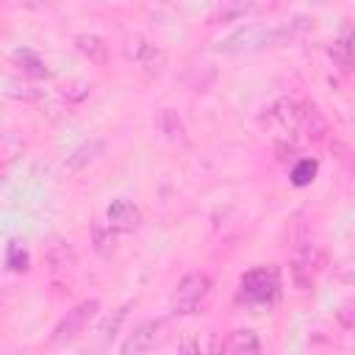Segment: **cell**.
Returning a JSON list of instances; mask_svg holds the SVG:
<instances>
[{
    "label": "cell",
    "instance_id": "1",
    "mask_svg": "<svg viewBox=\"0 0 355 355\" xmlns=\"http://www.w3.org/2000/svg\"><path fill=\"white\" fill-rule=\"evenodd\" d=\"M305 28V17H294L288 22H275V25H247L236 33H230L225 42L216 44L219 53H252V50H263V47H277L286 44L288 39H294L300 31Z\"/></svg>",
    "mask_w": 355,
    "mask_h": 355
},
{
    "label": "cell",
    "instance_id": "2",
    "mask_svg": "<svg viewBox=\"0 0 355 355\" xmlns=\"http://www.w3.org/2000/svg\"><path fill=\"white\" fill-rule=\"evenodd\" d=\"M97 311H100V302H97L94 297L78 302V305H75L72 311H67V316L53 327L50 344H69V341H75V338L86 330V324L97 316Z\"/></svg>",
    "mask_w": 355,
    "mask_h": 355
},
{
    "label": "cell",
    "instance_id": "3",
    "mask_svg": "<svg viewBox=\"0 0 355 355\" xmlns=\"http://www.w3.org/2000/svg\"><path fill=\"white\" fill-rule=\"evenodd\" d=\"M277 288H280L277 272L272 266H261V269H252L241 277L239 297L247 302H272L277 297Z\"/></svg>",
    "mask_w": 355,
    "mask_h": 355
},
{
    "label": "cell",
    "instance_id": "4",
    "mask_svg": "<svg viewBox=\"0 0 355 355\" xmlns=\"http://www.w3.org/2000/svg\"><path fill=\"white\" fill-rule=\"evenodd\" d=\"M208 275H202V272H191V275H186L180 283H178V288L172 291V311L175 313H191L202 300H205V294H208Z\"/></svg>",
    "mask_w": 355,
    "mask_h": 355
},
{
    "label": "cell",
    "instance_id": "5",
    "mask_svg": "<svg viewBox=\"0 0 355 355\" xmlns=\"http://www.w3.org/2000/svg\"><path fill=\"white\" fill-rule=\"evenodd\" d=\"M125 53H128V58L136 61V67H139L147 78H158V75L164 72V67H166V53H164L161 47L144 42V39H130L128 47H125Z\"/></svg>",
    "mask_w": 355,
    "mask_h": 355
},
{
    "label": "cell",
    "instance_id": "6",
    "mask_svg": "<svg viewBox=\"0 0 355 355\" xmlns=\"http://www.w3.org/2000/svg\"><path fill=\"white\" fill-rule=\"evenodd\" d=\"M161 322L158 319H144V322H139L128 336H125V341H122V355H147L155 344H158V338H161Z\"/></svg>",
    "mask_w": 355,
    "mask_h": 355
},
{
    "label": "cell",
    "instance_id": "7",
    "mask_svg": "<svg viewBox=\"0 0 355 355\" xmlns=\"http://www.w3.org/2000/svg\"><path fill=\"white\" fill-rule=\"evenodd\" d=\"M105 219H108V225H111L114 230L130 233V230L139 227L141 211H139V205H133L130 200H114V202L108 205V211H105Z\"/></svg>",
    "mask_w": 355,
    "mask_h": 355
},
{
    "label": "cell",
    "instance_id": "8",
    "mask_svg": "<svg viewBox=\"0 0 355 355\" xmlns=\"http://www.w3.org/2000/svg\"><path fill=\"white\" fill-rule=\"evenodd\" d=\"M302 116H305V105H300L297 100H280L269 108V119H275L280 125V130H286V133L300 130Z\"/></svg>",
    "mask_w": 355,
    "mask_h": 355
},
{
    "label": "cell",
    "instance_id": "9",
    "mask_svg": "<svg viewBox=\"0 0 355 355\" xmlns=\"http://www.w3.org/2000/svg\"><path fill=\"white\" fill-rule=\"evenodd\" d=\"M44 261H47V269L53 275H61V272H69L75 266V250L69 247V241L64 239H50L44 244Z\"/></svg>",
    "mask_w": 355,
    "mask_h": 355
},
{
    "label": "cell",
    "instance_id": "10",
    "mask_svg": "<svg viewBox=\"0 0 355 355\" xmlns=\"http://www.w3.org/2000/svg\"><path fill=\"white\" fill-rule=\"evenodd\" d=\"M155 128H158V133L166 139V141H186V128H183V119L178 116V111L175 108H161L158 114H155Z\"/></svg>",
    "mask_w": 355,
    "mask_h": 355
},
{
    "label": "cell",
    "instance_id": "11",
    "mask_svg": "<svg viewBox=\"0 0 355 355\" xmlns=\"http://www.w3.org/2000/svg\"><path fill=\"white\" fill-rule=\"evenodd\" d=\"M75 47H78V53H80L83 58H89L92 64H105V58H108V44H105V39L97 36V33H78V36H75Z\"/></svg>",
    "mask_w": 355,
    "mask_h": 355
},
{
    "label": "cell",
    "instance_id": "12",
    "mask_svg": "<svg viewBox=\"0 0 355 355\" xmlns=\"http://www.w3.org/2000/svg\"><path fill=\"white\" fill-rule=\"evenodd\" d=\"M261 6L258 3H250V0H222L214 14H211V22H233V19H241L252 11H258Z\"/></svg>",
    "mask_w": 355,
    "mask_h": 355
},
{
    "label": "cell",
    "instance_id": "13",
    "mask_svg": "<svg viewBox=\"0 0 355 355\" xmlns=\"http://www.w3.org/2000/svg\"><path fill=\"white\" fill-rule=\"evenodd\" d=\"M227 347H230L233 355H261V338H258V333L250 330V327L233 330L230 338H227Z\"/></svg>",
    "mask_w": 355,
    "mask_h": 355
},
{
    "label": "cell",
    "instance_id": "14",
    "mask_svg": "<svg viewBox=\"0 0 355 355\" xmlns=\"http://www.w3.org/2000/svg\"><path fill=\"white\" fill-rule=\"evenodd\" d=\"M92 247L100 258H111L116 252V233L108 222H94L92 225Z\"/></svg>",
    "mask_w": 355,
    "mask_h": 355
},
{
    "label": "cell",
    "instance_id": "15",
    "mask_svg": "<svg viewBox=\"0 0 355 355\" xmlns=\"http://www.w3.org/2000/svg\"><path fill=\"white\" fill-rule=\"evenodd\" d=\"M11 58H14V64H19V69H22L25 75H31V78H47V75H50V69L44 67V61H42L31 47H17V50L11 53Z\"/></svg>",
    "mask_w": 355,
    "mask_h": 355
},
{
    "label": "cell",
    "instance_id": "16",
    "mask_svg": "<svg viewBox=\"0 0 355 355\" xmlns=\"http://www.w3.org/2000/svg\"><path fill=\"white\" fill-rule=\"evenodd\" d=\"M103 147H105V144H103L100 139H92V141L80 144V147H78V150H75V153L67 158V166H69V169H80V166L92 164V161H94V158L103 153Z\"/></svg>",
    "mask_w": 355,
    "mask_h": 355
},
{
    "label": "cell",
    "instance_id": "17",
    "mask_svg": "<svg viewBox=\"0 0 355 355\" xmlns=\"http://www.w3.org/2000/svg\"><path fill=\"white\" fill-rule=\"evenodd\" d=\"M330 55L336 58V64L338 67H344V69H349L352 64H355V42L352 39H338L333 47H330Z\"/></svg>",
    "mask_w": 355,
    "mask_h": 355
},
{
    "label": "cell",
    "instance_id": "18",
    "mask_svg": "<svg viewBox=\"0 0 355 355\" xmlns=\"http://www.w3.org/2000/svg\"><path fill=\"white\" fill-rule=\"evenodd\" d=\"M128 308H130V305H122V308H116V311H114V316H108V319L100 324V341H103V344L114 341V336H116L119 324H122V322H125V316H128Z\"/></svg>",
    "mask_w": 355,
    "mask_h": 355
},
{
    "label": "cell",
    "instance_id": "19",
    "mask_svg": "<svg viewBox=\"0 0 355 355\" xmlns=\"http://www.w3.org/2000/svg\"><path fill=\"white\" fill-rule=\"evenodd\" d=\"M28 263H31V255H28L17 241H11V244L6 247V266H8L11 272H25Z\"/></svg>",
    "mask_w": 355,
    "mask_h": 355
},
{
    "label": "cell",
    "instance_id": "20",
    "mask_svg": "<svg viewBox=\"0 0 355 355\" xmlns=\"http://www.w3.org/2000/svg\"><path fill=\"white\" fill-rule=\"evenodd\" d=\"M3 86H6L3 94H6V97H14V100H36V97H39V89L25 86V83H17L14 78H6Z\"/></svg>",
    "mask_w": 355,
    "mask_h": 355
},
{
    "label": "cell",
    "instance_id": "21",
    "mask_svg": "<svg viewBox=\"0 0 355 355\" xmlns=\"http://www.w3.org/2000/svg\"><path fill=\"white\" fill-rule=\"evenodd\" d=\"M313 172H316V164H313V161H302V164L294 169V183H297V186H305V183L313 178Z\"/></svg>",
    "mask_w": 355,
    "mask_h": 355
},
{
    "label": "cell",
    "instance_id": "22",
    "mask_svg": "<svg viewBox=\"0 0 355 355\" xmlns=\"http://www.w3.org/2000/svg\"><path fill=\"white\" fill-rule=\"evenodd\" d=\"M178 355H202L200 341H197L194 336H183L180 344H178Z\"/></svg>",
    "mask_w": 355,
    "mask_h": 355
}]
</instances>
